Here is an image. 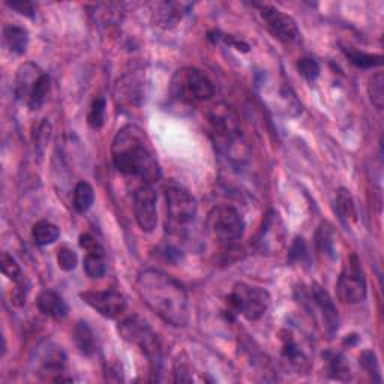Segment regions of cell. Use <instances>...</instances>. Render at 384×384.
<instances>
[{
	"label": "cell",
	"instance_id": "obj_1",
	"mask_svg": "<svg viewBox=\"0 0 384 384\" xmlns=\"http://www.w3.org/2000/svg\"><path fill=\"white\" fill-rule=\"evenodd\" d=\"M138 296L152 311L174 328L190 323V304L183 285L157 269H147L137 278Z\"/></svg>",
	"mask_w": 384,
	"mask_h": 384
},
{
	"label": "cell",
	"instance_id": "obj_2",
	"mask_svg": "<svg viewBox=\"0 0 384 384\" xmlns=\"http://www.w3.org/2000/svg\"><path fill=\"white\" fill-rule=\"evenodd\" d=\"M113 164L119 173L152 185L161 179V168L146 134L135 125L122 128L111 144Z\"/></svg>",
	"mask_w": 384,
	"mask_h": 384
},
{
	"label": "cell",
	"instance_id": "obj_3",
	"mask_svg": "<svg viewBox=\"0 0 384 384\" xmlns=\"http://www.w3.org/2000/svg\"><path fill=\"white\" fill-rule=\"evenodd\" d=\"M210 135L221 153L233 162H240L248 159V146L242 134L239 119L236 113L225 104H218L212 107L209 113Z\"/></svg>",
	"mask_w": 384,
	"mask_h": 384
},
{
	"label": "cell",
	"instance_id": "obj_4",
	"mask_svg": "<svg viewBox=\"0 0 384 384\" xmlns=\"http://www.w3.org/2000/svg\"><path fill=\"white\" fill-rule=\"evenodd\" d=\"M119 333L125 341L142 348L143 353L149 359L153 374L159 372L162 366V359H164V354H162V344L158 335L150 329V326L147 324L143 318L137 315L125 318V320L119 324Z\"/></svg>",
	"mask_w": 384,
	"mask_h": 384
},
{
	"label": "cell",
	"instance_id": "obj_5",
	"mask_svg": "<svg viewBox=\"0 0 384 384\" xmlns=\"http://www.w3.org/2000/svg\"><path fill=\"white\" fill-rule=\"evenodd\" d=\"M171 93L181 102L199 104L209 101L214 96L215 89L203 71L197 68H182L171 80Z\"/></svg>",
	"mask_w": 384,
	"mask_h": 384
},
{
	"label": "cell",
	"instance_id": "obj_6",
	"mask_svg": "<svg viewBox=\"0 0 384 384\" xmlns=\"http://www.w3.org/2000/svg\"><path fill=\"white\" fill-rule=\"evenodd\" d=\"M166 206L170 231L181 236L197 215V201L183 186L168 183L166 186Z\"/></svg>",
	"mask_w": 384,
	"mask_h": 384
},
{
	"label": "cell",
	"instance_id": "obj_7",
	"mask_svg": "<svg viewBox=\"0 0 384 384\" xmlns=\"http://www.w3.org/2000/svg\"><path fill=\"white\" fill-rule=\"evenodd\" d=\"M227 302L230 313L242 314L247 320L257 321L271 306V294L254 285L236 284Z\"/></svg>",
	"mask_w": 384,
	"mask_h": 384
},
{
	"label": "cell",
	"instance_id": "obj_8",
	"mask_svg": "<svg viewBox=\"0 0 384 384\" xmlns=\"http://www.w3.org/2000/svg\"><path fill=\"white\" fill-rule=\"evenodd\" d=\"M206 228L209 234L224 247H231L242 239L245 221L231 206H216L209 212Z\"/></svg>",
	"mask_w": 384,
	"mask_h": 384
},
{
	"label": "cell",
	"instance_id": "obj_9",
	"mask_svg": "<svg viewBox=\"0 0 384 384\" xmlns=\"http://www.w3.org/2000/svg\"><path fill=\"white\" fill-rule=\"evenodd\" d=\"M338 296L339 299L348 305L359 304L366 297V281L362 271L361 261L357 256L353 254L348 260L347 266L342 271L338 280Z\"/></svg>",
	"mask_w": 384,
	"mask_h": 384
},
{
	"label": "cell",
	"instance_id": "obj_10",
	"mask_svg": "<svg viewBox=\"0 0 384 384\" xmlns=\"http://www.w3.org/2000/svg\"><path fill=\"white\" fill-rule=\"evenodd\" d=\"M260 15L271 35L275 39L281 41L282 44H293L299 39V27L290 15L284 14L271 5H260Z\"/></svg>",
	"mask_w": 384,
	"mask_h": 384
},
{
	"label": "cell",
	"instance_id": "obj_11",
	"mask_svg": "<svg viewBox=\"0 0 384 384\" xmlns=\"http://www.w3.org/2000/svg\"><path fill=\"white\" fill-rule=\"evenodd\" d=\"M157 192L150 185H143L134 194V214L138 227L146 233H152L158 224Z\"/></svg>",
	"mask_w": 384,
	"mask_h": 384
},
{
	"label": "cell",
	"instance_id": "obj_12",
	"mask_svg": "<svg viewBox=\"0 0 384 384\" xmlns=\"http://www.w3.org/2000/svg\"><path fill=\"white\" fill-rule=\"evenodd\" d=\"M81 299L105 318H117L126 309L125 297L120 293L113 290L86 291L81 293Z\"/></svg>",
	"mask_w": 384,
	"mask_h": 384
},
{
	"label": "cell",
	"instance_id": "obj_13",
	"mask_svg": "<svg viewBox=\"0 0 384 384\" xmlns=\"http://www.w3.org/2000/svg\"><path fill=\"white\" fill-rule=\"evenodd\" d=\"M309 296H311V302L315 305V308L320 311L326 332L332 337V335L337 333L339 328V317L332 297L329 296L328 291L320 287V285H313Z\"/></svg>",
	"mask_w": 384,
	"mask_h": 384
},
{
	"label": "cell",
	"instance_id": "obj_14",
	"mask_svg": "<svg viewBox=\"0 0 384 384\" xmlns=\"http://www.w3.org/2000/svg\"><path fill=\"white\" fill-rule=\"evenodd\" d=\"M45 72L41 71L39 67H36L35 63L27 62L20 67V69L17 71V76H15V81H14V93L15 98L19 101H23L29 104V100L32 93L36 89L38 83L43 78Z\"/></svg>",
	"mask_w": 384,
	"mask_h": 384
},
{
	"label": "cell",
	"instance_id": "obj_15",
	"mask_svg": "<svg viewBox=\"0 0 384 384\" xmlns=\"http://www.w3.org/2000/svg\"><path fill=\"white\" fill-rule=\"evenodd\" d=\"M282 224L281 219L278 216L275 212H269L263 221V227L260 230L258 236V245L263 251H278L280 247L278 243H282V234L284 231L281 230Z\"/></svg>",
	"mask_w": 384,
	"mask_h": 384
},
{
	"label": "cell",
	"instance_id": "obj_16",
	"mask_svg": "<svg viewBox=\"0 0 384 384\" xmlns=\"http://www.w3.org/2000/svg\"><path fill=\"white\" fill-rule=\"evenodd\" d=\"M190 3H176V2H162L155 5L153 20L159 27L171 29L183 19V15L190 11Z\"/></svg>",
	"mask_w": 384,
	"mask_h": 384
},
{
	"label": "cell",
	"instance_id": "obj_17",
	"mask_svg": "<svg viewBox=\"0 0 384 384\" xmlns=\"http://www.w3.org/2000/svg\"><path fill=\"white\" fill-rule=\"evenodd\" d=\"M36 305L41 313L47 317L54 318V320H62V318L67 317L69 313L68 304L63 300L60 294L56 293L54 290L41 291Z\"/></svg>",
	"mask_w": 384,
	"mask_h": 384
},
{
	"label": "cell",
	"instance_id": "obj_18",
	"mask_svg": "<svg viewBox=\"0 0 384 384\" xmlns=\"http://www.w3.org/2000/svg\"><path fill=\"white\" fill-rule=\"evenodd\" d=\"M335 210L341 219V223L346 227H351L357 223V212L354 206V200L346 188H339L335 199Z\"/></svg>",
	"mask_w": 384,
	"mask_h": 384
},
{
	"label": "cell",
	"instance_id": "obj_19",
	"mask_svg": "<svg viewBox=\"0 0 384 384\" xmlns=\"http://www.w3.org/2000/svg\"><path fill=\"white\" fill-rule=\"evenodd\" d=\"M3 41L8 50L14 54H23L27 50L29 34L26 29L19 26H8L3 29Z\"/></svg>",
	"mask_w": 384,
	"mask_h": 384
},
{
	"label": "cell",
	"instance_id": "obj_20",
	"mask_svg": "<svg viewBox=\"0 0 384 384\" xmlns=\"http://www.w3.org/2000/svg\"><path fill=\"white\" fill-rule=\"evenodd\" d=\"M74 341L78 347V350L84 356H92L96 351V337L91 326L86 321L77 323L76 329H74Z\"/></svg>",
	"mask_w": 384,
	"mask_h": 384
},
{
	"label": "cell",
	"instance_id": "obj_21",
	"mask_svg": "<svg viewBox=\"0 0 384 384\" xmlns=\"http://www.w3.org/2000/svg\"><path fill=\"white\" fill-rule=\"evenodd\" d=\"M282 357L285 359V362H287L291 368L294 370L299 371V374L302 371H306L308 370V357L305 356L304 351L302 348H299V346L294 342L293 338H285L284 339V346H282Z\"/></svg>",
	"mask_w": 384,
	"mask_h": 384
},
{
	"label": "cell",
	"instance_id": "obj_22",
	"mask_svg": "<svg viewBox=\"0 0 384 384\" xmlns=\"http://www.w3.org/2000/svg\"><path fill=\"white\" fill-rule=\"evenodd\" d=\"M326 362V370H328L329 377L337 380H348L350 379V366L346 361V357L339 353H333V351H326L323 354Z\"/></svg>",
	"mask_w": 384,
	"mask_h": 384
},
{
	"label": "cell",
	"instance_id": "obj_23",
	"mask_svg": "<svg viewBox=\"0 0 384 384\" xmlns=\"http://www.w3.org/2000/svg\"><path fill=\"white\" fill-rule=\"evenodd\" d=\"M335 247H337V238H335L333 227L328 223H323L317 231V248L321 256L328 258H335Z\"/></svg>",
	"mask_w": 384,
	"mask_h": 384
},
{
	"label": "cell",
	"instance_id": "obj_24",
	"mask_svg": "<svg viewBox=\"0 0 384 384\" xmlns=\"http://www.w3.org/2000/svg\"><path fill=\"white\" fill-rule=\"evenodd\" d=\"M117 98L122 101H128L129 104H140L143 92H142V81H138L135 77L129 76L119 81L117 86Z\"/></svg>",
	"mask_w": 384,
	"mask_h": 384
},
{
	"label": "cell",
	"instance_id": "obj_25",
	"mask_svg": "<svg viewBox=\"0 0 384 384\" xmlns=\"http://www.w3.org/2000/svg\"><path fill=\"white\" fill-rule=\"evenodd\" d=\"M32 236H34V240L39 247H47V245L54 243L59 239L60 231L57 225L53 223H48V221H39L34 225V230H32Z\"/></svg>",
	"mask_w": 384,
	"mask_h": 384
},
{
	"label": "cell",
	"instance_id": "obj_26",
	"mask_svg": "<svg viewBox=\"0 0 384 384\" xmlns=\"http://www.w3.org/2000/svg\"><path fill=\"white\" fill-rule=\"evenodd\" d=\"M342 52L346 53L347 59L354 65L357 68H362V69H370V68H375V67H380L383 63V57L380 54H370V53H363V52H359L354 50V48L351 47H346L342 48Z\"/></svg>",
	"mask_w": 384,
	"mask_h": 384
},
{
	"label": "cell",
	"instance_id": "obj_27",
	"mask_svg": "<svg viewBox=\"0 0 384 384\" xmlns=\"http://www.w3.org/2000/svg\"><path fill=\"white\" fill-rule=\"evenodd\" d=\"M93 201H95L93 188L87 182L77 183L76 190H74V207H76L78 214H84V212L91 209Z\"/></svg>",
	"mask_w": 384,
	"mask_h": 384
},
{
	"label": "cell",
	"instance_id": "obj_28",
	"mask_svg": "<svg viewBox=\"0 0 384 384\" xmlns=\"http://www.w3.org/2000/svg\"><path fill=\"white\" fill-rule=\"evenodd\" d=\"M84 272L92 280H100L105 275V260L104 249L91 251L84 257Z\"/></svg>",
	"mask_w": 384,
	"mask_h": 384
},
{
	"label": "cell",
	"instance_id": "obj_29",
	"mask_svg": "<svg viewBox=\"0 0 384 384\" xmlns=\"http://www.w3.org/2000/svg\"><path fill=\"white\" fill-rule=\"evenodd\" d=\"M368 92H370V98L372 105L377 110H383L384 104V76L383 72L374 74L370 80V86H368Z\"/></svg>",
	"mask_w": 384,
	"mask_h": 384
},
{
	"label": "cell",
	"instance_id": "obj_30",
	"mask_svg": "<svg viewBox=\"0 0 384 384\" xmlns=\"http://www.w3.org/2000/svg\"><path fill=\"white\" fill-rule=\"evenodd\" d=\"M0 266H2L3 275L8 276V280H11L14 284L26 282L19 263L15 261V258L12 256L8 254V252H3V254H2V264H0Z\"/></svg>",
	"mask_w": 384,
	"mask_h": 384
},
{
	"label": "cell",
	"instance_id": "obj_31",
	"mask_svg": "<svg viewBox=\"0 0 384 384\" xmlns=\"http://www.w3.org/2000/svg\"><path fill=\"white\" fill-rule=\"evenodd\" d=\"M48 92H50V77H48L47 74H44L43 78H41L36 89L34 91V93H32V96H30L29 104H27L29 107L32 110H39L44 105L47 96H48Z\"/></svg>",
	"mask_w": 384,
	"mask_h": 384
},
{
	"label": "cell",
	"instance_id": "obj_32",
	"mask_svg": "<svg viewBox=\"0 0 384 384\" xmlns=\"http://www.w3.org/2000/svg\"><path fill=\"white\" fill-rule=\"evenodd\" d=\"M105 109H107V104H105L104 98H96L92 104L91 111H89V116H87L89 126L93 129H101L104 126Z\"/></svg>",
	"mask_w": 384,
	"mask_h": 384
},
{
	"label": "cell",
	"instance_id": "obj_33",
	"mask_svg": "<svg viewBox=\"0 0 384 384\" xmlns=\"http://www.w3.org/2000/svg\"><path fill=\"white\" fill-rule=\"evenodd\" d=\"M297 69L299 72L304 76L309 83H314V81L320 76V65L315 59H311V57H304L300 59L297 63Z\"/></svg>",
	"mask_w": 384,
	"mask_h": 384
},
{
	"label": "cell",
	"instance_id": "obj_34",
	"mask_svg": "<svg viewBox=\"0 0 384 384\" xmlns=\"http://www.w3.org/2000/svg\"><path fill=\"white\" fill-rule=\"evenodd\" d=\"M57 263H59V267L62 269V271L71 272L77 267L78 257L72 249L63 247L57 251Z\"/></svg>",
	"mask_w": 384,
	"mask_h": 384
},
{
	"label": "cell",
	"instance_id": "obj_35",
	"mask_svg": "<svg viewBox=\"0 0 384 384\" xmlns=\"http://www.w3.org/2000/svg\"><path fill=\"white\" fill-rule=\"evenodd\" d=\"M361 363L365 368V370L370 372L371 375L375 374L377 375V379L380 381V375H379V363H377V359H375V354L372 351H363L362 356H361Z\"/></svg>",
	"mask_w": 384,
	"mask_h": 384
},
{
	"label": "cell",
	"instance_id": "obj_36",
	"mask_svg": "<svg viewBox=\"0 0 384 384\" xmlns=\"http://www.w3.org/2000/svg\"><path fill=\"white\" fill-rule=\"evenodd\" d=\"M8 6H10L11 10L17 11L19 14L24 15V17L34 19L35 15V6L30 2H8Z\"/></svg>",
	"mask_w": 384,
	"mask_h": 384
},
{
	"label": "cell",
	"instance_id": "obj_37",
	"mask_svg": "<svg viewBox=\"0 0 384 384\" xmlns=\"http://www.w3.org/2000/svg\"><path fill=\"white\" fill-rule=\"evenodd\" d=\"M80 247L86 249L87 252L102 249L101 245L98 243V240L93 238V236H91L89 233H84V234L80 236Z\"/></svg>",
	"mask_w": 384,
	"mask_h": 384
},
{
	"label": "cell",
	"instance_id": "obj_38",
	"mask_svg": "<svg viewBox=\"0 0 384 384\" xmlns=\"http://www.w3.org/2000/svg\"><path fill=\"white\" fill-rule=\"evenodd\" d=\"M305 251H306V248H305V242H304V239H296V242H294V245H293V248H291V252H290V257L293 258V260H300L302 258V256L305 254Z\"/></svg>",
	"mask_w": 384,
	"mask_h": 384
}]
</instances>
